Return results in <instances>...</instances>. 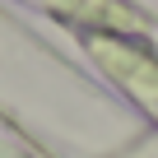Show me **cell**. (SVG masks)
<instances>
[{"label":"cell","mask_w":158,"mask_h":158,"mask_svg":"<svg viewBox=\"0 0 158 158\" xmlns=\"http://www.w3.org/2000/svg\"><path fill=\"white\" fill-rule=\"evenodd\" d=\"M79 37L93 65L158 126V51L139 33H79Z\"/></svg>","instance_id":"cell-1"},{"label":"cell","mask_w":158,"mask_h":158,"mask_svg":"<svg viewBox=\"0 0 158 158\" xmlns=\"http://www.w3.org/2000/svg\"><path fill=\"white\" fill-rule=\"evenodd\" d=\"M28 5L56 14L60 23L79 33H139V37L149 33V23L121 0H28Z\"/></svg>","instance_id":"cell-2"}]
</instances>
